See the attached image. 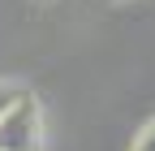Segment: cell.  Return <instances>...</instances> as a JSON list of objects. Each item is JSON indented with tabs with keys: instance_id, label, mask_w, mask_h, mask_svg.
Wrapping results in <instances>:
<instances>
[{
	"instance_id": "3",
	"label": "cell",
	"mask_w": 155,
	"mask_h": 151,
	"mask_svg": "<svg viewBox=\"0 0 155 151\" xmlns=\"http://www.w3.org/2000/svg\"><path fill=\"white\" fill-rule=\"evenodd\" d=\"M129 151H155V121H147V125H142V134L134 138V147H129Z\"/></svg>"
},
{
	"instance_id": "2",
	"label": "cell",
	"mask_w": 155,
	"mask_h": 151,
	"mask_svg": "<svg viewBox=\"0 0 155 151\" xmlns=\"http://www.w3.org/2000/svg\"><path fill=\"white\" fill-rule=\"evenodd\" d=\"M22 95H26V91L17 86V82H5V78H0V117H5V112H9L17 99H22Z\"/></svg>"
},
{
	"instance_id": "1",
	"label": "cell",
	"mask_w": 155,
	"mask_h": 151,
	"mask_svg": "<svg viewBox=\"0 0 155 151\" xmlns=\"http://www.w3.org/2000/svg\"><path fill=\"white\" fill-rule=\"evenodd\" d=\"M0 151H43V112L35 95H22L0 117Z\"/></svg>"
}]
</instances>
